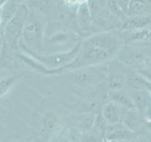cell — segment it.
I'll list each match as a JSON object with an SVG mask.
<instances>
[{
    "label": "cell",
    "mask_w": 151,
    "mask_h": 142,
    "mask_svg": "<svg viewBox=\"0 0 151 142\" xmlns=\"http://www.w3.org/2000/svg\"><path fill=\"white\" fill-rule=\"evenodd\" d=\"M46 23L42 15L30 9L23 28L19 46L36 54H45V37Z\"/></svg>",
    "instance_id": "6da1fadb"
},
{
    "label": "cell",
    "mask_w": 151,
    "mask_h": 142,
    "mask_svg": "<svg viewBox=\"0 0 151 142\" xmlns=\"http://www.w3.org/2000/svg\"><path fill=\"white\" fill-rule=\"evenodd\" d=\"M54 30L45 37V54L70 50L82 41L77 32L64 28L61 25L54 28Z\"/></svg>",
    "instance_id": "7a4b0ae2"
},
{
    "label": "cell",
    "mask_w": 151,
    "mask_h": 142,
    "mask_svg": "<svg viewBox=\"0 0 151 142\" xmlns=\"http://www.w3.org/2000/svg\"><path fill=\"white\" fill-rule=\"evenodd\" d=\"M29 12L30 9L27 5L20 3L16 14L3 28L5 43L12 50L19 49V43L21 41L23 28Z\"/></svg>",
    "instance_id": "3957f363"
},
{
    "label": "cell",
    "mask_w": 151,
    "mask_h": 142,
    "mask_svg": "<svg viewBox=\"0 0 151 142\" xmlns=\"http://www.w3.org/2000/svg\"><path fill=\"white\" fill-rule=\"evenodd\" d=\"M93 66H85L78 69L71 70V77L73 82L80 86H88L91 84L100 83L106 77L104 70L100 67Z\"/></svg>",
    "instance_id": "277c9868"
},
{
    "label": "cell",
    "mask_w": 151,
    "mask_h": 142,
    "mask_svg": "<svg viewBox=\"0 0 151 142\" xmlns=\"http://www.w3.org/2000/svg\"><path fill=\"white\" fill-rule=\"evenodd\" d=\"M129 109L113 101H109L103 107L102 115L104 120L111 124H117L124 120Z\"/></svg>",
    "instance_id": "5b68a950"
},
{
    "label": "cell",
    "mask_w": 151,
    "mask_h": 142,
    "mask_svg": "<svg viewBox=\"0 0 151 142\" xmlns=\"http://www.w3.org/2000/svg\"><path fill=\"white\" fill-rule=\"evenodd\" d=\"M76 25L81 32H89L93 28V19L87 3L78 5L75 12Z\"/></svg>",
    "instance_id": "8992f818"
},
{
    "label": "cell",
    "mask_w": 151,
    "mask_h": 142,
    "mask_svg": "<svg viewBox=\"0 0 151 142\" xmlns=\"http://www.w3.org/2000/svg\"><path fill=\"white\" fill-rule=\"evenodd\" d=\"M119 36L123 42L134 43L148 39L151 37V27L147 26L139 30H119Z\"/></svg>",
    "instance_id": "52a82bcc"
},
{
    "label": "cell",
    "mask_w": 151,
    "mask_h": 142,
    "mask_svg": "<svg viewBox=\"0 0 151 142\" xmlns=\"http://www.w3.org/2000/svg\"><path fill=\"white\" fill-rule=\"evenodd\" d=\"M151 24V17L145 15H132L127 16L123 20L119 30H139Z\"/></svg>",
    "instance_id": "ba28073f"
},
{
    "label": "cell",
    "mask_w": 151,
    "mask_h": 142,
    "mask_svg": "<svg viewBox=\"0 0 151 142\" xmlns=\"http://www.w3.org/2000/svg\"><path fill=\"white\" fill-rule=\"evenodd\" d=\"M127 15H145L151 17V0H130L127 8Z\"/></svg>",
    "instance_id": "9c48e42d"
},
{
    "label": "cell",
    "mask_w": 151,
    "mask_h": 142,
    "mask_svg": "<svg viewBox=\"0 0 151 142\" xmlns=\"http://www.w3.org/2000/svg\"><path fill=\"white\" fill-rule=\"evenodd\" d=\"M19 4L20 3L17 2L16 0H7L1 7V9H0V13H1V24L3 28L5 25H7L16 14Z\"/></svg>",
    "instance_id": "30bf717a"
},
{
    "label": "cell",
    "mask_w": 151,
    "mask_h": 142,
    "mask_svg": "<svg viewBox=\"0 0 151 142\" xmlns=\"http://www.w3.org/2000/svg\"><path fill=\"white\" fill-rule=\"evenodd\" d=\"M33 12L42 16H45L54 8L53 0H29Z\"/></svg>",
    "instance_id": "8fae6325"
},
{
    "label": "cell",
    "mask_w": 151,
    "mask_h": 142,
    "mask_svg": "<svg viewBox=\"0 0 151 142\" xmlns=\"http://www.w3.org/2000/svg\"><path fill=\"white\" fill-rule=\"evenodd\" d=\"M42 128L45 134H53L59 124V118L54 113L46 112L42 117Z\"/></svg>",
    "instance_id": "7c38bea8"
},
{
    "label": "cell",
    "mask_w": 151,
    "mask_h": 142,
    "mask_svg": "<svg viewBox=\"0 0 151 142\" xmlns=\"http://www.w3.org/2000/svg\"><path fill=\"white\" fill-rule=\"evenodd\" d=\"M132 101H133L134 107L138 110L144 111L148 106V96L144 90H133L130 94Z\"/></svg>",
    "instance_id": "4fadbf2b"
},
{
    "label": "cell",
    "mask_w": 151,
    "mask_h": 142,
    "mask_svg": "<svg viewBox=\"0 0 151 142\" xmlns=\"http://www.w3.org/2000/svg\"><path fill=\"white\" fill-rule=\"evenodd\" d=\"M111 101L119 103V104H121V105H124V106L127 107L129 109L135 108L133 101H132V99H131L130 95L129 93L125 92L123 89L112 92Z\"/></svg>",
    "instance_id": "5bb4252c"
},
{
    "label": "cell",
    "mask_w": 151,
    "mask_h": 142,
    "mask_svg": "<svg viewBox=\"0 0 151 142\" xmlns=\"http://www.w3.org/2000/svg\"><path fill=\"white\" fill-rule=\"evenodd\" d=\"M87 5L93 19H94L108 8V0H88Z\"/></svg>",
    "instance_id": "9a60e30c"
},
{
    "label": "cell",
    "mask_w": 151,
    "mask_h": 142,
    "mask_svg": "<svg viewBox=\"0 0 151 142\" xmlns=\"http://www.w3.org/2000/svg\"><path fill=\"white\" fill-rule=\"evenodd\" d=\"M18 78L15 76H7L0 79V98L7 95L17 83Z\"/></svg>",
    "instance_id": "2e32d148"
},
{
    "label": "cell",
    "mask_w": 151,
    "mask_h": 142,
    "mask_svg": "<svg viewBox=\"0 0 151 142\" xmlns=\"http://www.w3.org/2000/svg\"><path fill=\"white\" fill-rule=\"evenodd\" d=\"M124 123L127 126V129L135 130L139 125V115L138 111L136 110V108H131L127 113V115L124 118Z\"/></svg>",
    "instance_id": "e0dca14e"
},
{
    "label": "cell",
    "mask_w": 151,
    "mask_h": 142,
    "mask_svg": "<svg viewBox=\"0 0 151 142\" xmlns=\"http://www.w3.org/2000/svg\"><path fill=\"white\" fill-rule=\"evenodd\" d=\"M126 84V79L121 74H112L109 80V88L111 92L123 89Z\"/></svg>",
    "instance_id": "ac0fdd59"
},
{
    "label": "cell",
    "mask_w": 151,
    "mask_h": 142,
    "mask_svg": "<svg viewBox=\"0 0 151 142\" xmlns=\"http://www.w3.org/2000/svg\"><path fill=\"white\" fill-rule=\"evenodd\" d=\"M118 4L120 5V7L124 9V12L127 13V5H129L130 0H117Z\"/></svg>",
    "instance_id": "d6986e66"
},
{
    "label": "cell",
    "mask_w": 151,
    "mask_h": 142,
    "mask_svg": "<svg viewBox=\"0 0 151 142\" xmlns=\"http://www.w3.org/2000/svg\"><path fill=\"white\" fill-rule=\"evenodd\" d=\"M77 1H78V5H80V4H83V3H87L88 0H77Z\"/></svg>",
    "instance_id": "ffe728a7"
},
{
    "label": "cell",
    "mask_w": 151,
    "mask_h": 142,
    "mask_svg": "<svg viewBox=\"0 0 151 142\" xmlns=\"http://www.w3.org/2000/svg\"><path fill=\"white\" fill-rule=\"evenodd\" d=\"M55 4H63V0H53Z\"/></svg>",
    "instance_id": "44dd1931"
},
{
    "label": "cell",
    "mask_w": 151,
    "mask_h": 142,
    "mask_svg": "<svg viewBox=\"0 0 151 142\" xmlns=\"http://www.w3.org/2000/svg\"><path fill=\"white\" fill-rule=\"evenodd\" d=\"M111 142H124V141L121 140V139H112Z\"/></svg>",
    "instance_id": "7402d4cb"
},
{
    "label": "cell",
    "mask_w": 151,
    "mask_h": 142,
    "mask_svg": "<svg viewBox=\"0 0 151 142\" xmlns=\"http://www.w3.org/2000/svg\"><path fill=\"white\" fill-rule=\"evenodd\" d=\"M13 142H27L26 140H16V141H13Z\"/></svg>",
    "instance_id": "603a6c76"
}]
</instances>
